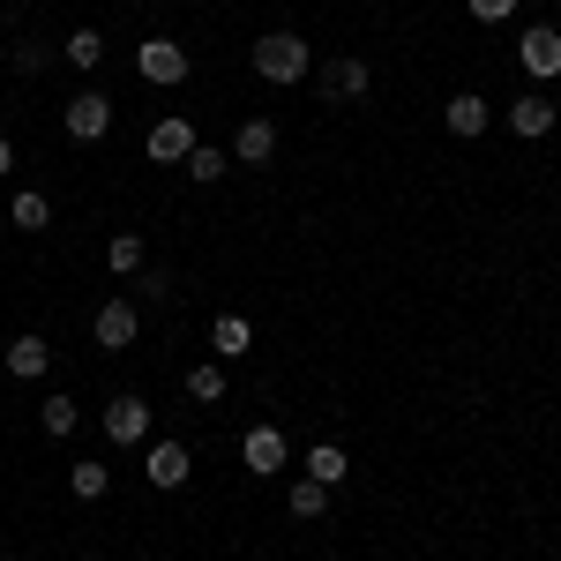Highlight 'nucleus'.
Returning <instances> with one entry per match:
<instances>
[{"label": "nucleus", "instance_id": "nucleus-1", "mask_svg": "<svg viewBox=\"0 0 561 561\" xmlns=\"http://www.w3.org/2000/svg\"><path fill=\"white\" fill-rule=\"evenodd\" d=\"M307 68H314V53H307L293 31H270V38H255V76H262V83H300Z\"/></svg>", "mask_w": 561, "mask_h": 561}, {"label": "nucleus", "instance_id": "nucleus-2", "mask_svg": "<svg viewBox=\"0 0 561 561\" xmlns=\"http://www.w3.org/2000/svg\"><path fill=\"white\" fill-rule=\"evenodd\" d=\"M135 68H142V83L173 90V83H187V45H173V38H142V45H135Z\"/></svg>", "mask_w": 561, "mask_h": 561}, {"label": "nucleus", "instance_id": "nucleus-3", "mask_svg": "<svg viewBox=\"0 0 561 561\" xmlns=\"http://www.w3.org/2000/svg\"><path fill=\"white\" fill-rule=\"evenodd\" d=\"M60 128L76 135V142H98V135L113 128V98H105V90H76L68 113H60Z\"/></svg>", "mask_w": 561, "mask_h": 561}, {"label": "nucleus", "instance_id": "nucleus-4", "mask_svg": "<svg viewBox=\"0 0 561 561\" xmlns=\"http://www.w3.org/2000/svg\"><path fill=\"white\" fill-rule=\"evenodd\" d=\"M517 60H524V76H531V83H554V76H561V31L531 23V31L517 38Z\"/></svg>", "mask_w": 561, "mask_h": 561}, {"label": "nucleus", "instance_id": "nucleus-5", "mask_svg": "<svg viewBox=\"0 0 561 561\" xmlns=\"http://www.w3.org/2000/svg\"><path fill=\"white\" fill-rule=\"evenodd\" d=\"M135 330H142V314H135L128 300H105L98 314H90V337L105 352H121V345H135Z\"/></svg>", "mask_w": 561, "mask_h": 561}, {"label": "nucleus", "instance_id": "nucleus-6", "mask_svg": "<svg viewBox=\"0 0 561 561\" xmlns=\"http://www.w3.org/2000/svg\"><path fill=\"white\" fill-rule=\"evenodd\" d=\"M240 457H248V472H255V479H270V472H285V465H293V449H285V434H277V427H248Z\"/></svg>", "mask_w": 561, "mask_h": 561}, {"label": "nucleus", "instance_id": "nucleus-7", "mask_svg": "<svg viewBox=\"0 0 561 561\" xmlns=\"http://www.w3.org/2000/svg\"><path fill=\"white\" fill-rule=\"evenodd\" d=\"M142 434H150V404H142V397H113V404H105V442L128 449V442H142Z\"/></svg>", "mask_w": 561, "mask_h": 561}, {"label": "nucleus", "instance_id": "nucleus-8", "mask_svg": "<svg viewBox=\"0 0 561 561\" xmlns=\"http://www.w3.org/2000/svg\"><path fill=\"white\" fill-rule=\"evenodd\" d=\"M142 150H150L158 165H187V150H195V128H187L180 113H165V121L150 128V142H142Z\"/></svg>", "mask_w": 561, "mask_h": 561}, {"label": "nucleus", "instance_id": "nucleus-9", "mask_svg": "<svg viewBox=\"0 0 561 561\" xmlns=\"http://www.w3.org/2000/svg\"><path fill=\"white\" fill-rule=\"evenodd\" d=\"M277 158V128L270 121H240V135H232V165H270Z\"/></svg>", "mask_w": 561, "mask_h": 561}, {"label": "nucleus", "instance_id": "nucleus-10", "mask_svg": "<svg viewBox=\"0 0 561 561\" xmlns=\"http://www.w3.org/2000/svg\"><path fill=\"white\" fill-rule=\"evenodd\" d=\"M248 345H255V322H248V314H217L210 322V352L217 359H248Z\"/></svg>", "mask_w": 561, "mask_h": 561}, {"label": "nucleus", "instance_id": "nucleus-11", "mask_svg": "<svg viewBox=\"0 0 561 561\" xmlns=\"http://www.w3.org/2000/svg\"><path fill=\"white\" fill-rule=\"evenodd\" d=\"M142 472H150V486H187V472H195V457H187L180 442H158Z\"/></svg>", "mask_w": 561, "mask_h": 561}, {"label": "nucleus", "instance_id": "nucleus-12", "mask_svg": "<svg viewBox=\"0 0 561 561\" xmlns=\"http://www.w3.org/2000/svg\"><path fill=\"white\" fill-rule=\"evenodd\" d=\"M510 128H517L524 142H539V135L554 128V98H539V90H531V98H517V105H510Z\"/></svg>", "mask_w": 561, "mask_h": 561}, {"label": "nucleus", "instance_id": "nucleus-13", "mask_svg": "<svg viewBox=\"0 0 561 561\" xmlns=\"http://www.w3.org/2000/svg\"><path fill=\"white\" fill-rule=\"evenodd\" d=\"M45 367H53V345H45V337H15V345H8V375H15V382H38Z\"/></svg>", "mask_w": 561, "mask_h": 561}, {"label": "nucleus", "instance_id": "nucleus-14", "mask_svg": "<svg viewBox=\"0 0 561 561\" xmlns=\"http://www.w3.org/2000/svg\"><path fill=\"white\" fill-rule=\"evenodd\" d=\"M367 83H375L367 60H330V68H322V90H330V98H367Z\"/></svg>", "mask_w": 561, "mask_h": 561}, {"label": "nucleus", "instance_id": "nucleus-15", "mask_svg": "<svg viewBox=\"0 0 561 561\" xmlns=\"http://www.w3.org/2000/svg\"><path fill=\"white\" fill-rule=\"evenodd\" d=\"M142 262H150V248H142L135 232H113V240H105V270H113V277H142Z\"/></svg>", "mask_w": 561, "mask_h": 561}, {"label": "nucleus", "instance_id": "nucleus-16", "mask_svg": "<svg viewBox=\"0 0 561 561\" xmlns=\"http://www.w3.org/2000/svg\"><path fill=\"white\" fill-rule=\"evenodd\" d=\"M442 121H449V135H465V142H472V135H486V98H472V90H465V98H449V113H442Z\"/></svg>", "mask_w": 561, "mask_h": 561}, {"label": "nucleus", "instance_id": "nucleus-17", "mask_svg": "<svg viewBox=\"0 0 561 561\" xmlns=\"http://www.w3.org/2000/svg\"><path fill=\"white\" fill-rule=\"evenodd\" d=\"M8 225H15V232H45V225H53V203H45L38 187H23V195L8 203Z\"/></svg>", "mask_w": 561, "mask_h": 561}, {"label": "nucleus", "instance_id": "nucleus-18", "mask_svg": "<svg viewBox=\"0 0 561 561\" xmlns=\"http://www.w3.org/2000/svg\"><path fill=\"white\" fill-rule=\"evenodd\" d=\"M345 472H352V457L337 449V442H314V449H307V479H322V486H337Z\"/></svg>", "mask_w": 561, "mask_h": 561}, {"label": "nucleus", "instance_id": "nucleus-19", "mask_svg": "<svg viewBox=\"0 0 561 561\" xmlns=\"http://www.w3.org/2000/svg\"><path fill=\"white\" fill-rule=\"evenodd\" d=\"M38 427L53 434V442H60V434H76V427H83V412H76V397H45V404H38Z\"/></svg>", "mask_w": 561, "mask_h": 561}, {"label": "nucleus", "instance_id": "nucleus-20", "mask_svg": "<svg viewBox=\"0 0 561 561\" xmlns=\"http://www.w3.org/2000/svg\"><path fill=\"white\" fill-rule=\"evenodd\" d=\"M225 165H232V150H210V142H195V150H187V180H203V187L225 180Z\"/></svg>", "mask_w": 561, "mask_h": 561}, {"label": "nucleus", "instance_id": "nucleus-21", "mask_svg": "<svg viewBox=\"0 0 561 561\" xmlns=\"http://www.w3.org/2000/svg\"><path fill=\"white\" fill-rule=\"evenodd\" d=\"M187 397H195V404H217V397H225V367H217V359L187 367Z\"/></svg>", "mask_w": 561, "mask_h": 561}, {"label": "nucleus", "instance_id": "nucleus-22", "mask_svg": "<svg viewBox=\"0 0 561 561\" xmlns=\"http://www.w3.org/2000/svg\"><path fill=\"white\" fill-rule=\"evenodd\" d=\"M60 53H68V68H98V60H105V38H98V31H76Z\"/></svg>", "mask_w": 561, "mask_h": 561}, {"label": "nucleus", "instance_id": "nucleus-23", "mask_svg": "<svg viewBox=\"0 0 561 561\" xmlns=\"http://www.w3.org/2000/svg\"><path fill=\"white\" fill-rule=\"evenodd\" d=\"M322 510H330V486L322 479H300L293 486V517H322Z\"/></svg>", "mask_w": 561, "mask_h": 561}, {"label": "nucleus", "instance_id": "nucleus-24", "mask_svg": "<svg viewBox=\"0 0 561 561\" xmlns=\"http://www.w3.org/2000/svg\"><path fill=\"white\" fill-rule=\"evenodd\" d=\"M68 486H76L83 502H98V494L113 486V472H105V465H76V472H68Z\"/></svg>", "mask_w": 561, "mask_h": 561}, {"label": "nucleus", "instance_id": "nucleus-25", "mask_svg": "<svg viewBox=\"0 0 561 561\" xmlns=\"http://www.w3.org/2000/svg\"><path fill=\"white\" fill-rule=\"evenodd\" d=\"M472 15H479V23H510V15H517V0H472Z\"/></svg>", "mask_w": 561, "mask_h": 561}, {"label": "nucleus", "instance_id": "nucleus-26", "mask_svg": "<svg viewBox=\"0 0 561 561\" xmlns=\"http://www.w3.org/2000/svg\"><path fill=\"white\" fill-rule=\"evenodd\" d=\"M15 173V142H8V135H0V180Z\"/></svg>", "mask_w": 561, "mask_h": 561}]
</instances>
